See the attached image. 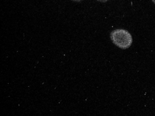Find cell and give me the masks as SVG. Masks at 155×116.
Masks as SVG:
<instances>
[{"instance_id": "3", "label": "cell", "mask_w": 155, "mask_h": 116, "mask_svg": "<svg viewBox=\"0 0 155 116\" xmlns=\"http://www.w3.org/2000/svg\"><path fill=\"white\" fill-rule=\"evenodd\" d=\"M152 1H153V2L155 4V0H152Z\"/></svg>"}, {"instance_id": "2", "label": "cell", "mask_w": 155, "mask_h": 116, "mask_svg": "<svg viewBox=\"0 0 155 116\" xmlns=\"http://www.w3.org/2000/svg\"><path fill=\"white\" fill-rule=\"evenodd\" d=\"M72 1L76 2H80L83 1V0H72ZM97 1H98L99 2H101V3H106V2H108L109 0H97Z\"/></svg>"}, {"instance_id": "1", "label": "cell", "mask_w": 155, "mask_h": 116, "mask_svg": "<svg viewBox=\"0 0 155 116\" xmlns=\"http://www.w3.org/2000/svg\"><path fill=\"white\" fill-rule=\"evenodd\" d=\"M110 39L114 45L125 50L130 47L133 42L132 36L125 29H115L110 33Z\"/></svg>"}]
</instances>
